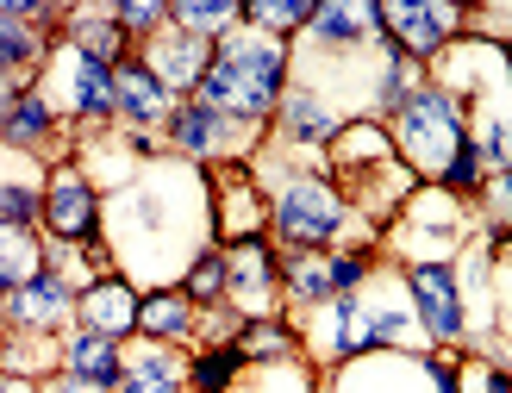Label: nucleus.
Listing matches in <instances>:
<instances>
[{
	"label": "nucleus",
	"instance_id": "4",
	"mask_svg": "<svg viewBox=\"0 0 512 393\" xmlns=\"http://www.w3.org/2000/svg\"><path fill=\"white\" fill-rule=\"evenodd\" d=\"M32 88L50 100L57 119H75V125H107L113 119V69L94 63L88 50H75L69 38L50 44V57H44Z\"/></svg>",
	"mask_w": 512,
	"mask_h": 393
},
{
	"label": "nucleus",
	"instance_id": "21",
	"mask_svg": "<svg viewBox=\"0 0 512 393\" xmlns=\"http://www.w3.org/2000/svg\"><path fill=\"white\" fill-rule=\"evenodd\" d=\"M275 125H281V138L300 144V150H331V138L344 131V119L325 107V94H319V88H306V82H288Z\"/></svg>",
	"mask_w": 512,
	"mask_h": 393
},
{
	"label": "nucleus",
	"instance_id": "32",
	"mask_svg": "<svg viewBox=\"0 0 512 393\" xmlns=\"http://www.w3.org/2000/svg\"><path fill=\"white\" fill-rule=\"evenodd\" d=\"M456 393H512V369L494 356H463L456 362Z\"/></svg>",
	"mask_w": 512,
	"mask_h": 393
},
{
	"label": "nucleus",
	"instance_id": "20",
	"mask_svg": "<svg viewBox=\"0 0 512 393\" xmlns=\"http://www.w3.org/2000/svg\"><path fill=\"white\" fill-rule=\"evenodd\" d=\"M57 375L69 381H88V387H119L125 375V344H113V337H100V331H82L75 325L69 337H57Z\"/></svg>",
	"mask_w": 512,
	"mask_h": 393
},
{
	"label": "nucleus",
	"instance_id": "13",
	"mask_svg": "<svg viewBox=\"0 0 512 393\" xmlns=\"http://www.w3.org/2000/svg\"><path fill=\"white\" fill-rule=\"evenodd\" d=\"M306 50H319V57H356V50H381V13L369 0H325L313 13V25L300 32Z\"/></svg>",
	"mask_w": 512,
	"mask_h": 393
},
{
	"label": "nucleus",
	"instance_id": "5",
	"mask_svg": "<svg viewBox=\"0 0 512 393\" xmlns=\"http://www.w3.org/2000/svg\"><path fill=\"white\" fill-rule=\"evenodd\" d=\"M338 393H456V356L450 350H375L338 369Z\"/></svg>",
	"mask_w": 512,
	"mask_h": 393
},
{
	"label": "nucleus",
	"instance_id": "17",
	"mask_svg": "<svg viewBox=\"0 0 512 393\" xmlns=\"http://www.w3.org/2000/svg\"><path fill=\"white\" fill-rule=\"evenodd\" d=\"M44 175L50 163L0 144V225H19V231L44 225Z\"/></svg>",
	"mask_w": 512,
	"mask_h": 393
},
{
	"label": "nucleus",
	"instance_id": "19",
	"mask_svg": "<svg viewBox=\"0 0 512 393\" xmlns=\"http://www.w3.org/2000/svg\"><path fill=\"white\" fill-rule=\"evenodd\" d=\"M138 300H144V294H138L125 275H100L88 294L75 300V325L113 337V344H125V337H138Z\"/></svg>",
	"mask_w": 512,
	"mask_h": 393
},
{
	"label": "nucleus",
	"instance_id": "31",
	"mask_svg": "<svg viewBox=\"0 0 512 393\" xmlns=\"http://www.w3.org/2000/svg\"><path fill=\"white\" fill-rule=\"evenodd\" d=\"M113 25L144 50V44L169 25V0H119V7H113Z\"/></svg>",
	"mask_w": 512,
	"mask_h": 393
},
{
	"label": "nucleus",
	"instance_id": "2",
	"mask_svg": "<svg viewBox=\"0 0 512 393\" xmlns=\"http://www.w3.org/2000/svg\"><path fill=\"white\" fill-rule=\"evenodd\" d=\"M356 225V206L331 175L300 169L288 181H275L269 194V238L281 256H319V250H338V238Z\"/></svg>",
	"mask_w": 512,
	"mask_h": 393
},
{
	"label": "nucleus",
	"instance_id": "23",
	"mask_svg": "<svg viewBox=\"0 0 512 393\" xmlns=\"http://www.w3.org/2000/svg\"><path fill=\"white\" fill-rule=\"evenodd\" d=\"M325 300H338V287H331V250H319V256H281V306L319 312Z\"/></svg>",
	"mask_w": 512,
	"mask_h": 393
},
{
	"label": "nucleus",
	"instance_id": "8",
	"mask_svg": "<svg viewBox=\"0 0 512 393\" xmlns=\"http://www.w3.org/2000/svg\"><path fill=\"white\" fill-rule=\"evenodd\" d=\"M163 131H169V150L182 156V163H225V169H232L238 156H250V138H256V125H238L213 107H200V100H182Z\"/></svg>",
	"mask_w": 512,
	"mask_h": 393
},
{
	"label": "nucleus",
	"instance_id": "28",
	"mask_svg": "<svg viewBox=\"0 0 512 393\" xmlns=\"http://www.w3.org/2000/svg\"><path fill=\"white\" fill-rule=\"evenodd\" d=\"M319 13V0H244V25H256V32H269L281 44H294V32H306Z\"/></svg>",
	"mask_w": 512,
	"mask_h": 393
},
{
	"label": "nucleus",
	"instance_id": "38",
	"mask_svg": "<svg viewBox=\"0 0 512 393\" xmlns=\"http://www.w3.org/2000/svg\"><path fill=\"white\" fill-rule=\"evenodd\" d=\"M0 350H7V331H0Z\"/></svg>",
	"mask_w": 512,
	"mask_h": 393
},
{
	"label": "nucleus",
	"instance_id": "9",
	"mask_svg": "<svg viewBox=\"0 0 512 393\" xmlns=\"http://www.w3.org/2000/svg\"><path fill=\"white\" fill-rule=\"evenodd\" d=\"M375 13H381V38H388L400 57H413L419 69L438 63L456 44V25H463V13L444 7V0H381Z\"/></svg>",
	"mask_w": 512,
	"mask_h": 393
},
{
	"label": "nucleus",
	"instance_id": "36",
	"mask_svg": "<svg viewBox=\"0 0 512 393\" xmlns=\"http://www.w3.org/2000/svg\"><path fill=\"white\" fill-rule=\"evenodd\" d=\"M13 100H19V82H0V125H7V113H13Z\"/></svg>",
	"mask_w": 512,
	"mask_h": 393
},
{
	"label": "nucleus",
	"instance_id": "27",
	"mask_svg": "<svg viewBox=\"0 0 512 393\" xmlns=\"http://www.w3.org/2000/svg\"><path fill=\"white\" fill-rule=\"evenodd\" d=\"M169 25H182V32L219 44L225 32L244 25V0H169Z\"/></svg>",
	"mask_w": 512,
	"mask_h": 393
},
{
	"label": "nucleus",
	"instance_id": "11",
	"mask_svg": "<svg viewBox=\"0 0 512 393\" xmlns=\"http://www.w3.org/2000/svg\"><path fill=\"white\" fill-rule=\"evenodd\" d=\"M406 300H413L431 350H463L469 312H463V287H456L450 262H419V269H406Z\"/></svg>",
	"mask_w": 512,
	"mask_h": 393
},
{
	"label": "nucleus",
	"instance_id": "25",
	"mask_svg": "<svg viewBox=\"0 0 512 393\" xmlns=\"http://www.w3.org/2000/svg\"><path fill=\"white\" fill-rule=\"evenodd\" d=\"M238 350L250 369H269V362H300V331L288 319H250L238 325Z\"/></svg>",
	"mask_w": 512,
	"mask_h": 393
},
{
	"label": "nucleus",
	"instance_id": "14",
	"mask_svg": "<svg viewBox=\"0 0 512 393\" xmlns=\"http://www.w3.org/2000/svg\"><path fill=\"white\" fill-rule=\"evenodd\" d=\"M138 63L157 75V82H163L175 100H194L200 75H207V63H213V44L194 38V32H182V25H163V32L138 50Z\"/></svg>",
	"mask_w": 512,
	"mask_h": 393
},
{
	"label": "nucleus",
	"instance_id": "34",
	"mask_svg": "<svg viewBox=\"0 0 512 393\" xmlns=\"http://www.w3.org/2000/svg\"><path fill=\"white\" fill-rule=\"evenodd\" d=\"M494 287H500V294H494V319H500V325L512 331V262L500 269V281H494Z\"/></svg>",
	"mask_w": 512,
	"mask_h": 393
},
{
	"label": "nucleus",
	"instance_id": "1",
	"mask_svg": "<svg viewBox=\"0 0 512 393\" xmlns=\"http://www.w3.org/2000/svg\"><path fill=\"white\" fill-rule=\"evenodd\" d=\"M288 75H294V44H281L256 25H238L213 44V63L200 75L194 100L213 107L238 125H256L263 131L275 113H281V94H288Z\"/></svg>",
	"mask_w": 512,
	"mask_h": 393
},
{
	"label": "nucleus",
	"instance_id": "37",
	"mask_svg": "<svg viewBox=\"0 0 512 393\" xmlns=\"http://www.w3.org/2000/svg\"><path fill=\"white\" fill-rule=\"evenodd\" d=\"M0 393H38V381H19V375H0Z\"/></svg>",
	"mask_w": 512,
	"mask_h": 393
},
{
	"label": "nucleus",
	"instance_id": "29",
	"mask_svg": "<svg viewBox=\"0 0 512 393\" xmlns=\"http://www.w3.org/2000/svg\"><path fill=\"white\" fill-rule=\"evenodd\" d=\"M38 269H44V244H38V231L0 225V300H7L19 281H32Z\"/></svg>",
	"mask_w": 512,
	"mask_h": 393
},
{
	"label": "nucleus",
	"instance_id": "33",
	"mask_svg": "<svg viewBox=\"0 0 512 393\" xmlns=\"http://www.w3.org/2000/svg\"><path fill=\"white\" fill-rule=\"evenodd\" d=\"M488 206H494V219H512V169L488 175Z\"/></svg>",
	"mask_w": 512,
	"mask_h": 393
},
{
	"label": "nucleus",
	"instance_id": "30",
	"mask_svg": "<svg viewBox=\"0 0 512 393\" xmlns=\"http://www.w3.org/2000/svg\"><path fill=\"white\" fill-rule=\"evenodd\" d=\"M175 287H182L200 312H219V306H225V250L207 244V250H200L188 269H182V281H175Z\"/></svg>",
	"mask_w": 512,
	"mask_h": 393
},
{
	"label": "nucleus",
	"instance_id": "15",
	"mask_svg": "<svg viewBox=\"0 0 512 393\" xmlns=\"http://www.w3.org/2000/svg\"><path fill=\"white\" fill-rule=\"evenodd\" d=\"M244 238H269V194H256V181L232 163L219 169L213 194V244H244Z\"/></svg>",
	"mask_w": 512,
	"mask_h": 393
},
{
	"label": "nucleus",
	"instance_id": "24",
	"mask_svg": "<svg viewBox=\"0 0 512 393\" xmlns=\"http://www.w3.org/2000/svg\"><path fill=\"white\" fill-rule=\"evenodd\" d=\"M50 138H57V113H50V100H44L38 88H19L7 125H0V144H7V150H25V156H38V163H44V144H50Z\"/></svg>",
	"mask_w": 512,
	"mask_h": 393
},
{
	"label": "nucleus",
	"instance_id": "26",
	"mask_svg": "<svg viewBox=\"0 0 512 393\" xmlns=\"http://www.w3.org/2000/svg\"><path fill=\"white\" fill-rule=\"evenodd\" d=\"M244 350H238V337L232 344H207V350H194L188 356V393H232L244 381Z\"/></svg>",
	"mask_w": 512,
	"mask_h": 393
},
{
	"label": "nucleus",
	"instance_id": "12",
	"mask_svg": "<svg viewBox=\"0 0 512 393\" xmlns=\"http://www.w3.org/2000/svg\"><path fill=\"white\" fill-rule=\"evenodd\" d=\"M63 13L38 7V0H0V82H25L32 69H44L50 57V25Z\"/></svg>",
	"mask_w": 512,
	"mask_h": 393
},
{
	"label": "nucleus",
	"instance_id": "10",
	"mask_svg": "<svg viewBox=\"0 0 512 393\" xmlns=\"http://www.w3.org/2000/svg\"><path fill=\"white\" fill-rule=\"evenodd\" d=\"M75 287L57 269H38L32 281H19L7 300H0V325L13 337H69L75 331Z\"/></svg>",
	"mask_w": 512,
	"mask_h": 393
},
{
	"label": "nucleus",
	"instance_id": "16",
	"mask_svg": "<svg viewBox=\"0 0 512 393\" xmlns=\"http://www.w3.org/2000/svg\"><path fill=\"white\" fill-rule=\"evenodd\" d=\"M182 107L157 75H150L138 57L132 63H119L113 69V119L119 125H132V138H144V131H157V125H169V113Z\"/></svg>",
	"mask_w": 512,
	"mask_h": 393
},
{
	"label": "nucleus",
	"instance_id": "7",
	"mask_svg": "<svg viewBox=\"0 0 512 393\" xmlns=\"http://www.w3.org/2000/svg\"><path fill=\"white\" fill-rule=\"evenodd\" d=\"M225 250V306L232 319H281V250L269 238H244V244H219Z\"/></svg>",
	"mask_w": 512,
	"mask_h": 393
},
{
	"label": "nucleus",
	"instance_id": "3",
	"mask_svg": "<svg viewBox=\"0 0 512 393\" xmlns=\"http://www.w3.org/2000/svg\"><path fill=\"white\" fill-rule=\"evenodd\" d=\"M388 138H394V156L413 181H444V169L456 163V150L469 144V113L463 100L444 94L438 82H425L406 107L388 119Z\"/></svg>",
	"mask_w": 512,
	"mask_h": 393
},
{
	"label": "nucleus",
	"instance_id": "18",
	"mask_svg": "<svg viewBox=\"0 0 512 393\" xmlns=\"http://www.w3.org/2000/svg\"><path fill=\"white\" fill-rule=\"evenodd\" d=\"M138 337L144 344H169V350H200V306L182 287H150L138 300Z\"/></svg>",
	"mask_w": 512,
	"mask_h": 393
},
{
	"label": "nucleus",
	"instance_id": "35",
	"mask_svg": "<svg viewBox=\"0 0 512 393\" xmlns=\"http://www.w3.org/2000/svg\"><path fill=\"white\" fill-rule=\"evenodd\" d=\"M38 393H107V387H88V381H69V375H50Z\"/></svg>",
	"mask_w": 512,
	"mask_h": 393
},
{
	"label": "nucleus",
	"instance_id": "6",
	"mask_svg": "<svg viewBox=\"0 0 512 393\" xmlns=\"http://www.w3.org/2000/svg\"><path fill=\"white\" fill-rule=\"evenodd\" d=\"M107 206H100V181L82 163H50L44 175V231L75 250H107Z\"/></svg>",
	"mask_w": 512,
	"mask_h": 393
},
{
	"label": "nucleus",
	"instance_id": "22",
	"mask_svg": "<svg viewBox=\"0 0 512 393\" xmlns=\"http://www.w3.org/2000/svg\"><path fill=\"white\" fill-rule=\"evenodd\" d=\"M113 393H188V350H169V344L125 350V375Z\"/></svg>",
	"mask_w": 512,
	"mask_h": 393
}]
</instances>
